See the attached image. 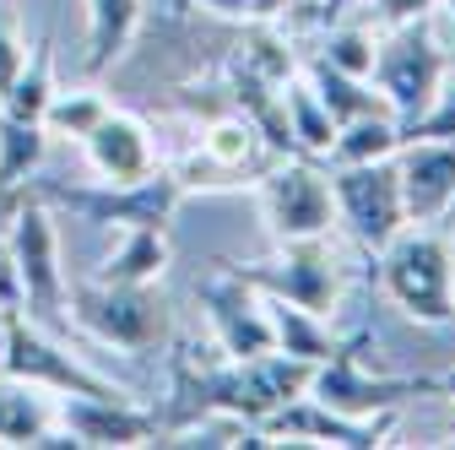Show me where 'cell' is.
Returning a JSON list of instances; mask_svg holds the SVG:
<instances>
[{"mask_svg": "<svg viewBox=\"0 0 455 450\" xmlns=\"http://www.w3.org/2000/svg\"><path fill=\"white\" fill-rule=\"evenodd\" d=\"M395 147H402V120L390 108H374V115L336 125L325 163H374V157H395Z\"/></svg>", "mask_w": 455, "mask_h": 450, "instance_id": "cell-23", "label": "cell"}, {"mask_svg": "<svg viewBox=\"0 0 455 450\" xmlns=\"http://www.w3.org/2000/svg\"><path fill=\"white\" fill-rule=\"evenodd\" d=\"M33 190L49 206H66L87 222H103V229H168L180 201H185V185L174 174H157V168L136 185H103L98 180L92 190H82V185H33Z\"/></svg>", "mask_w": 455, "mask_h": 450, "instance_id": "cell-6", "label": "cell"}, {"mask_svg": "<svg viewBox=\"0 0 455 450\" xmlns=\"http://www.w3.org/2000/svg\"><path fill=\"white\" fill-rule=\"evenodd\" d=\"M22 201H28V185H0V234L12 229V217H17Z\"/></svg>", "mask_w": 455, "mask_h": 450, "instance_id": "cell-30", "label": "cell"}, {"mask_svg": "<svg viewBox=\"0 0 455 450\" xmlns=\"http://www.w3.org/2000/svg\"><path fill=\"white\" fill-rule=\"evenodd\" d=\"M450 76V54L434 33V12L428 17H412V22H395L374 38V66H369V82L379 87L385 108L402 125H412L423 108L434 103V92L444 87Z\"/></svg>", "mask_w": 455, "mask_h": 450, "instance_id": "cell-3", "label": "cell"}, {"mask_svg": "<svg viewBox=\"0 0 455 450\" xmlns=\"http://www.w3.org/2000/svg\"><path fill=\"white\" fill-rule=\"evenodd\" d=\"M331 201L336 217L347 222V234L374 255L385 250L395 234L407 229V206H402V185H395V157H374V163H331Z\"/></svg>", "mask_w": 455, "mask_h": 450, "instance_id": "cell-7", "label": "cell"}, {"mask_svg": "<svg viewBox=\"0 0 455 450\" xmlns=\"http://www.w3.org/2000/svg\"><path fill=\"white\" fill-rule=\"evenodd\" d=\"M428 12H439V0H374V17H379L385 28L412 22V17H428Z\"/></svg>", "mask_w": 455, "mask_h": 450, "instance_id": "cell-29", "label": "cell"}, {"mask_svg": "<svg viewBox=\"0 0 455 450\" xmlns=\"http://www.w3.org/2000/svg\"><path fill=\"white\" fill-rule=\"evenodd\" d=\"M82 152H87V168L103 185H136L157 168L152 131L136 115H125V108H114V103H108V115L82 136Z\"/></svg>", "mask_w": 455, "mask_h": 450, "instance_id": "cell-15", "label": "cell"}, {"mask_svg": "<svg viewBox=\"0 0 455 450\" xmlns=\"http://www.w3.org/2000/svg\"><path fill=\"white\" fill-rule=\"evenodd\" d=\"M266 309H271V342L282 353H293V358L320 364V358H331L341 342H347V336H336L325 325V315H315V309H299L288 299H266Z\"/></svg>", "mask_w": 455, "mask_h": 450, "instance_id": "cell-19", "label": "cell"}, {"mask_svg": "<svg viewBox=\"0 0 455 450\" xmlns=\"http://www.w3.org/2000/svg\"><path fill=\"white\" fill-rule=\"evenodd\" d=\"M6 325H12V309H0V358H6Z\"/></svg>", "mask_w": 455, "mask_h": 450, "instance_id": "cell-34", "label": "cell"}, {"mask_svg": "<svg viewBox=\"0 0 455 450\" xmlns=\"http://www.w3.org/2000/svg\"><path fill=\"white\" fill-rule=\"evenodd\" d=\"M22 54H28V44H22V28H17L12 6H6V0H0V92H6V82L17 76Z\"/></svg>", "mask_w": 455, "mask_h": 450, "instance_id": "cell-27", "label": "cell"}, {"mask_svg": "<svg viewBox=\"0 0 455 450\" xmlns=\"http://www.w3.org/2000/svg\"><path fill=\"white\" fill-rule=\"evenodd\" d=\"M260 196V217H266V234L276 245L288 239H325L336 229V201H331V180L320 157H288V163H271L266 174L255 180Z\"/></svg>", "mask_w": 455, "mask_h": 450, "instance_id": "cell-5", "label": "cell"}, {"mask_svg": "<svg viewBox=\"0 0 455 450\" xmlns=\"http://www.w3.org/2000/svg\"><path fill=\"white\" fill-rule=\"evenodd\" d=\"M49 98H54V44L38 38V44L22 54V66H17V76L6 82V92H0V115H12V120H38V125H44Z\"/></svg>", "mask_w": 455, "mask_h": 450, "instance_id": "cell-20", "label": "cell"}, {"mask_svg": "<svg viewBox=\"0 0 455 450\" xmlns=\"http://www.w3.org/2000/svg\"><path fill=\"white\" fill-rule=\"evenodd\" d=\"M201 6H217V12H250V0H201Z\"/></svg>", "mask_w": 455, "mask_h": 450, "instance_id": "cell-33", "label": "cell"}, {"mask_svg": "<svg viewBox=\"0 0 455 450\" xmlns=\"http://www.w3.org/2000/svg\"><path fill=\"white\" fill-rule=\"evenodd\" d=\"M54 423H66L82 450H131V445L157 439L152 407H141L131 397H66L54 407Z\"/></svg>", "mask_w": 455, "mask_h": 450, "instance_id": "cell-14", "label": "cell"}, {"mask_svg": "<svg viewBox=\"0 0 455 450\" xmlns=\"http://www.w3.org/2000/svg\"><path fill=\"white\" fill-rule=\"evenodd\" d=\"M44 147H49V131L38 120L0 115V185H28L44 168Z\"/></svg>", "mask_w": 455, "mask_h": 450, "instance_id": "cell-24", "label": "cell"}, {"mask_svg": "<svg viewBox=\"0 0 455 450\" xmlns=\"http://www.w3.org/2000/svg\"><path fill=\"white\" fill-rule=\"evenodd\" d=\"M282 120H288V141L299 157H325L331 152V136H336V120L325 115V103L315 98V87L304 76H288L282 82Z\"/></svg>", "mask_w": 455, "mask_h": 450, "instance_id": "cell-21", "label": "cell"}, {"mask_svg": "<svg viewBox=\"0 0 455 450\" xmlns=\"http://www.w3.org/2000/svg\"><path fill=\"white\" fill-rule=\"evenodd\" d=\"M439 6H444V12H450V22H455V0H439Z\"/></svg>", "mask_w": 455, "mask_h": 450, "instance_id": "cell-35", "label": "cell"}, {"mask_svg": "<svg viewBox=\"0 0 455 450\" xmlns=\"http://www.w3.org/2000/svg\"><path fill=\"white\" fill-rule=\"evenodd\" d=\"M141 28V0H87V76H103L131 49Z\"/></svg>", "mask_w": 455, "mask_h": 450, "instance_id": "cell-17", "label": "cell"}, {"mask_svg": "<svg viewBox=\"0 0 455 450\" xmlns=\"http://www.w3.org/2000/svg\"><path fill=\"white\" fill-rule=\"evenodd\" d=\"M168 266V229H125V239L103 255L92 277L103 283H157Z\"/></svg>", "mask_w": 455, "mask_h": 450, "instance_id": "cell-22", "label": "cell"}, {"mask_svg": "<svg viewBox=\"0 0 455 450\" xmlns=\"http://www.w3.org/2000/svg\"><path fill=\"white\" fill-rule=\"evenodd\" d=\"M379 255V288L385 299L418 325L455 320V239L439 222H407Z\"/></svg>", "mask_w": 455, "mask_h": 450, "instance_id": "cell-2", "label": "cell"}, {"mask_svg": "<svg viewBox=\"0 0 455 450\" xmlns=\"http://www.w3.org/2000/svg\"><path fill=\"white\" fill-rule=\"evenodd\" d=\"M282 6H293V0H250V12H260V17H271V12H282Z\"/></svg>", "mask_w": 455, "mask_h": 450, "instance_id": "cell-32", "label": "cell"}, {"mask_svg": "<svg viewBox=\"0 0 455 450\" xmlns=\"http://www.w3.org/2000/svg\"><path fill=\"white\" fill-rule=\"evenodd\" d=\"M54 390L17 380V374H0V445H33L49 423H54Z\"/></svg>", "mask_w": 455, "mask_h": 450, "instance_id": "cell-18", "label": "cell"}, {"mask_svg": "<svg viewBox=\"0 0 455 450\" xmlns=\"http://www.w3.org/2000/svg\"><path fill=\"white\" fill-rule=\"evenodd\" d=\"M0 374H17V380H33L54 397H131V390L108 385L103 374L82 369L44 325H33L22 309H12V325H6V358H0Z\"/></svg>", "mask_w": 455, "mask_h": 450, "instance_id": "cell-10", "label": "cell"}, {"mask_svg": "<svg viewBox=\"0 0 455 450\" xmlns=\"http://www.w3.org/2000/svg\"><path fill=\"white\" fill-rule=\"evenodd\" d=\"M66 325L87 331L92 342L114 348V353H163L174 342V309H168V293L157 283H103V277H87V283L66 288Z\"/></svg>", "mask_w": 455, "mask_h": 450, "instance_id": "cell-1", "label": "cell"}, {"mask_svg": "<svg viewBox=\"0 0 455 450\" xmlns=\"http://www.w3.org/2000/svg\"><path fill=\"white\" fill-rule=\"evenodd\" d=\"M374 38L379 33L358 28V22H325L320 38H315V60L347 71V76H369V66H374Z\"/></svg>", "mask_w": 455, "mask_h": 450, "instance_id": "cell-26", "label": "cell"}, {"mask_svg": "<svg viewBox=\"0 0 455 450\" xmlns=\"http://www.w3.org/2000/svg\"><path fill=\"white\" fill-rule=\"evenodd\" d=\"M239 271L266 299H288V304L315 309V315H331L341 304V255H336L331 234L325 239H288V245H276V255L250 261Z\"/></svg>", "mask_w": 455, "mask_h": 450, "instance_id": "cell-8", "label": "cell"}, {"mask_svg": "<svg viewBox=\"0 0 455 450\" xmlns=\"http://www.w3.org/2000/svg\"><path fill=\"white\" fill-rule=\"evenodd\" d=\"M201 309H206V325H212V342L217 353L228 358H260L271 353V309H266V293L250 283L244 271H212L206 283L196 288Z\"/></svg>", "mask_w": 455, "mask_h": 450, "instance_id": "cell-11", "label": "cell"}, {"mask_svg": "<svg viewBox=\"0 0 455 450\" xmlns=\"http://www.w3.org/2000/svg\"><path fill=\"white\" fill-rule=\"evenodd\" d=\"M276 157L282 152L260 136L250 115H222L201 136V174H212L206 185H255Z\"/></svg>", "mask_w": 455, "mask_h": 450, "instance_id": "cell-16", "label": "cell"}, {"mask_svg": "<svg viewBox=\"0 0 455 450\" xmlns=\"http://www.w3.org/2000/svg\"><path fill=\"white\" fill-rule=\"evenodd\" d=\"M390 429H395V413L347 418V413H331L325 402H315L309 390H304V397L282 402L260 423V439L266 445H341V450H369V445H385Z\"/></svg>", "mask_w": 455, "mask_h": 450, "instance_id": "cell-12", "label": "cell"}, {"mask_svg": "<svg viewBox=\"0 0 455 450\" xmlns=\"http://www.w3.org/2000/svg\"><path fill=\"white\" fill-rule=\"evenodd\" d=\"M434 390H439V397H450V402H455V369H444V374H434Z\"/></svg>", "mask_w": 455, "mask_h": 450, "instance_id": "cell-31", "label": "cell"}, {"mask_svg": "<svg viewBox=\"0 0 455 450\" xmlns=\"http://www.w3.org/2000/svg\"><path fill=\"white\" fill-rule=\"evenodd\" d=\"M103 115H108V98L98 87H54V98L44 108V131L66 136V141H82Z\"/></svg>", "mask_w": 455, "mask_h": 450, "instance_id": "cell-25", "label": "cell"}, {"mask_svg": "<svg viewBox=\"0 0 455 450\" xmlns=\"http://www.w3.org/2000/svg\"><path fill=\"white\" fill-rule=\"evenodd\" d=\"M12 255L22 277V315L33 325H66V266H60V234H54V206L28 185V201L12 217Z\"/></svg>", "mask_w": 455, "mask_h": 450, "instance_id": "cell-4", "label": "cell"}, {"mask_svg": "<svg viewBox=\"0 0 455 450\" xmlns=\"http://www.w3.org/2000/svg\"><path fill=\"white\" fill-rule=\"evenodd\" d=\"M0 309H22V277H17V255L6 234H0Z\"/></svg>", "mask_w": 455, "mask_h": 450, "instance_id": "cell-28", "label": "cell"}, {"mask_svg": "<svg viewBox=\"0 0 455 450\" xmlns=\"http://www.w3.org/2000/svg\"><path fill=\"white\" fill-rule=\"evenodd\" d=\"M363 336L369 331H358V336H347L331 358H320L315 364V374H309V397L315 402H325L331 413H347V418H379V413H395L407 397H423V390H434V380H390V374H369L363 369Z\"/></svg>", "mask_w": 455, "mask_h": 450, "instance_id": "cell-9", "label": "cell"}, {"mask_svg": "<svg viewBox=\"0 0 455 450\" xmlns=\"http://www.w3.org/2000/svg\"><path fill=\"white\" fill-rule=\"evenodd\" d=\"M395 185L407 222H444L455 212V136H412L395 147Z\"/></svg>", "mask_w": 455, "mask_h": 450, "instance_id": "cell-13", "label": "cell"}]
</instances>
